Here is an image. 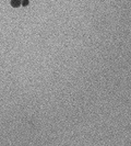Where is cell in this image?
I'll list each match as a JSON object with an SVG mask.
<instances>
[{
    "label": "cell",
    "instance_id": "cell-1",
    "mask_svg": "<svg viewBox=\"0 0 131 146\" xmlns=\"http://www.w3.org/2000/svg\"><path fill=\"white\" fill-rule=\"evenodd\" d=\"M22 4L21 0H11V6L13 8H19V7Z\"/></svg>",
    "mask_w": 131,
    "mask_h": 146
},
{
    "label": "cell",
    "instance_id": "cell-2",
    "mask_svg": "<svg viewBox=\"0 0 131 146\" xmlns=\"http://www.w3.org/2000/svg\"><path fill=\"white\" fill-rule=\"evenodd\" d=\"M28 0H22V6L23 7H26V6H28Z\"/></svg>",
    "mask_w": 131,
    "mask_h": 146
}]
</instances>
